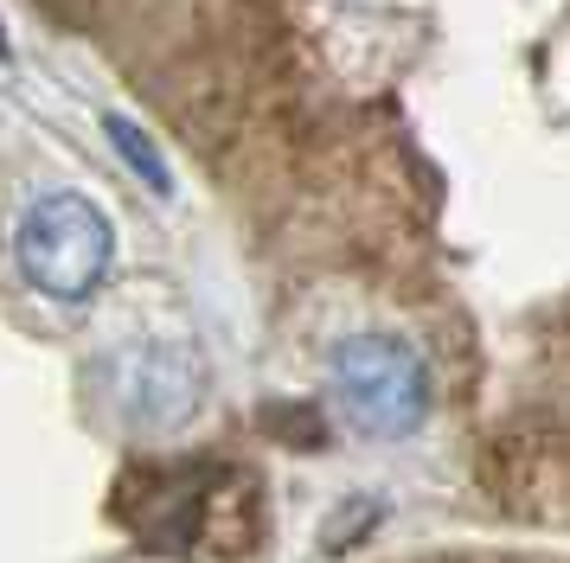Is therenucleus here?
<instances>
[{
  "label": "nucleus",
  "instance_id": "f257e3e1",
  "mask_svg": "<svg viewBox=\"0 0 570 563\" xmlns=\"http://www.w3.org/2000/svg\"><path fill=\"white\" fill-rule=\"evenodd\" d=\"M327 391L346 429L365 442H404L430 416V365L397 333H353L327 358Z\"/></svg>",
  "mask_w": 570,
  "mask_h": 563
},
{
  "label": "nucleus",
  "instance_id": "f03ea898",
  "mask_svg": "<svg viewBox=\"0 0 570 563\" xmlns=\"http://www.w3.org/2000/svg\"><path fill=\"white\" fill-rule=\"evenodd\" d=\"M13 256H20V276L39 295L90 302L104 288L109 263H116V230H109L104 205H90L83 192H46L20 211Z\"/></svg>",
  "mask_w": 570,
  "mask_h": 563
},
{
  "label": "nucleus",
  "instance_id": "7ed1b4c3",
  "mask_svg": "<svg viewBox=\"0 0 570 563\" xmlns=\"http://www.w3.org/2000/svg\"><path fill=\"white\" fill-rule=\"evenodd\" d=\"M116 397L135 423H186V409L199 404V358L186 346H135L116 365Z\"/></svg>",
  "mask_w": 570,
  "mask_h": 563
},
{
  "label": "nucleus",
  "instance_id": "20e7f679",
  "mask_svg": "<svg viewBox=\"0 0 570 563\" xmlns=\"http://www.w3.org/2000/svg\"><path fill=\"white\" fill-rule=\"evenodd\" d=\"M109 141H116V154H122V160H129L135 174L148 179V186H155V192H174V174H167V160H160V148L155 141H148V135H141V128L129 122V116H109Z\"/></svg>",
  "mask_w": 570,
  "mask_h": 563
},
{
  "label": "nucleus",
  "instance_id": "39448f33",
  "mask_svg": "<svg viewBox=\"0 0 570 563\" xmlns=\"http://www.w3.org/2000/svg\"><path fill=\"white\" fill-rule=\"evenodd\" d=\"M0 51H7V39H0Z\"/></svg>",
  "mask_w": 570,
  "mask_h": 563
}]
</instances>
